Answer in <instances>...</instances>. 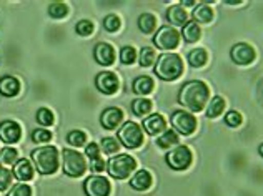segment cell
<instances>
[{
	"instance_id": "836d02e7",
	"label": "cell",
	"mask_w": 263,
	"mask_h": 196,
	"mask_svg": "<svg viewBox=\"0 0 263 196\" xmlns=\"http://www.w3.org/2000/svg\"><path fill=\"white\" fill-rule=\"evenodd\" d=\"M137 60V52L134 47H123L120 52V62L125 65H132Z\"/></svg>"
},
{
	"instance_id": "30bf717a",
	"label": "cell",
	"mask_w": 263,
	"mask_h": 196,
	"mask_svg": "<svg viewBox=\"0 0 263 196\" xmlns=\"http://www.w3.org/2000/svg\"><path fill=\"white\" fill-rule=\"evenodd\" d=\"M84 190L87 196H108L110 193V183L105 177L100 174H92L84 183Z\"/></svg>"
},
{
	"instance_id": "5b68a950",
	"label": "cell",
	"mask_w": 263,
	"mask_h": 196,
	"mask_svg": "<svg viewBox=\"0 0 263 196\" xmlns=\"http://www.w3.org/2000/svg\"><path fill=\"white\" fill-rule=\"evenodd\" d=\"M137 168V162L130 155H119L110 158V162L107 165V170L110 177H114L117 180H125L128 178L132 171Z\"/></svg>"
},
{
	"instance_id": "277c9868",
	"label": "cell",
	"mask_w": 263,
	"mask_h": 196,
	"mask_svg": "<svg viewBox=\"0 0 263 196\" xmlns=\"http://www.w3.org/2000/svg\"><path fill=\"white\" fill-rule=\"evenodd\" d=\"M62 168L67 177L77 178L82 177L87 170L85 158L75 150H64L62 151Z\"/></svg>"
},
{
	"instance_id": "f1b7e54d",
	"label": "cell",
	"mask_w": 263,
	"mask_h": 196,
	"mask_svg": "<svg viewBox=\"0 0 263 196\" xmlns=\"http://www.w3.org/2000/svg\"><path fill=\"white\" fill-rule=\"evenodd\" d=\"M138 62H140L142 67H150L154 62H157V53L152 47H143L140 50V57H138Z\"/></svg>"
},
{
	"instance_id": "5bb4252c",
	"label": "cell",
	"mask_w": 263,
	"mask_h": 196,
	"mask_svg": "<svg viewBox=\"0 0 263 196\" xmlns=\"http://www.w3.org/2000/svg\"><path fill=\"white\" fill-rule=\"evenodd\" d=\"M122 120H123V113L120 108H107L105 111L102 113V127L107 128V130H115L119 128V125H122Z\"/></svg>"
},
{
	"instance_id": "44dd1931",
	"label": "cell",
	"mask_w": 263,
	"mask_h": 196,
	"mask_svg": "<svg viewBox=\"0 0 263 196\" xmlns=\"http://www.w3.org/2000/svg\"><path fill=\"white\" fill-rule=\"evenodd\" d=\"M152 90H154V80L150 79V76L143 75V76H138V79H135L134 82V92L137 95H148L152 93Z\"/></svg>"
},
{
	"instance_id": "ac0fdd59",
	"label": "cell",
	"mask_w": 263,
	"mask_h": 196,
	"mask_svg": "<svg viewBox=\"0 0 263 196\" xmlns=\"http://www.w3.org/2000/svg\"><path fill=\"white\" fill-rule=\"evenodd\" d=\"M13 177L20 181H30L33 178V168L30 165L29 160H18V162L13 165Z\"/></svg>"
},
{
	"instance_id": "60d3db41",
	"label": "cell",
	"mask_w": 263,
	"mask_h": 196,
	"mask_svg": "<svg viewBox=\"0 0 263 196\" xmlns=\"http://www.w3.org/2000/svg\"><path fill=\"white\" fill-rule=\"evenodd\" d=\"M225 123L228 125V127H240L241 125V115L238 113V111H228V113L225 115Z\"/></svg>"
},
{
	"instance_id": "ffe728a7",
	"label": "cell",
	"mask_w": 263,
	"mask_h": 196,
	"mask_svg": "<svg viewBox=\"0 0 263 196\" xmlns=\"http://www.w3.org/2000/svg\"><path fill=\"white\" fill-rule=\"evenodd\" d=\"M167 18L172 25H185L189 24V13L180 5H174L170 7L168 12H167Z\"/></svg>"
},
{
	"instance_id": "603a6c76",
	"label": "cell",
	"mask_w": 263,
	"mask_h": 196,
	"mask_svg": "<svg viewBox=\"0 0 263 196\" xmlns=\"http://www.w3.org/2000/svg\"><path fill=\"white\" fill-rule=\"evenodd\" d=\"M157 145L163 150H168L172 146L178 145V133L175 130H165L157 140Z\"/></svg>"
},
{
	"instance_id": "9c48e42d",
	"label": "cell",
	"mask_w": 263,
	"mask_h": 196,
	"mask_svg": "<svg viewBox=\"0 0 263 196\" xmlns=\"http://www.w3.org/2000/svg\"><path fill=\"white\" fill-rule=\"evenodd\" d=\"M154 44L158 48H162V50H174L180 44V33L174 27H162V29L155 33Z\"/></svg>"
},
{
	"instance_id": "d590c367",
	"label": "cell",
	"mask_w": 263,
	"mask_h": 196,
	"mask_svg": "<svg viewBox=\"0 0 263 196\" xmlns=\"http://www.w3.org/2000/svg\"><path fill=\"white\" fill-rule=\"evenodd\" d=\"M12 178H13V173L7 168H0V191H5L9 190V186L12 183Z\"/></svg>"
},
{
	"instance_id": "f546056e",
	"label": "cell",
	"mask_w": 263,
	"mask_h": 196,
	"mask_svg": "<svg viewBox=\"0 0 263 196\" xmlns=\"http://www.w3.org/2000/svg\"><path fill=\"white\" fill-rule=\"evenodd\" d=\"M100 146H102V151L107 153V155H112V153L119 151V142H117V138L114 136H105L100 142Z\"/></svg>"
},
{
	"instance_id": "e575fe53",
	"label": "cell",
	"mask_w": 263,
	"mask_h": 196,
	"mask_svg": "<svg viewBox=\"0 0 263 196\" xmlns=\"http://www.w3.org/2000/svg\"><path fill=\"white\" fill-rule=\"evenodd\" d=\"M37 122L42 125V127H50L53 123V113L48 108H40L37 113Z\"/></svg>"
},
{
	"instance_id": "8992f818",
	"label": "cell",
	"mask_w": 263,
	"mask_h": 196,
	"mask_svg": "<svg viewBox=\"0 0 263 196\" xmlns=\"http://www.w3.org/2000/svg\"><path fill=\"white\" fill-rule=\"evenodd\" d=\"M119 140L123 146L127 148H138L143 143V133L142 128L134 122H127L122 125L119 130Z\"/></svg>"
},
{
	"instance_id": "f35d334b",
	"label": "cell",
	"mask_w": 263,
	"mask_h": 196,
	"mask_svg": "<svg viewBox=\"0 0 263 196\" xmlns=\"http://www.w3.org/2000/svg\"><path fill=\"white\" fill-rule=\"evenodd\" d=\"M32 138H33V142L35 143H47V142H50L52 140V133L45 130V128H40V130H35L32 133Z\"/></svg>"
},
{
	"instance_id": "6da1fadb",
	"label": "cell",
	"mask_w": 263,
	"mask_h": 196,
	"mask_svg": "<svg viewBox=\"0 0 263 196\" xmlns=\"http://www.w3.org/2000/svg\"><path fill=\"white\" fill-rule=\"evenodd\" d=\"M209 96L210 90L206 87V83L200 80H192L180 88L178 102L190 111H202L206 102H209Z\"/></svg>"
},
{
	"instance_id": "7bdbcfd3",
	"label": "cell",
	"mask_w": 263,
	"mask_h": 196,
	"mask_svg": "<svg viewBox=\"0 0 263 196\" xmlns=\"http://www.w3.org/2000/svg\"><path fill=\"white\" fill-rule=\"evenodd\" d=\"M90 170L95 171V173H100L102 170H105V162L102 160V156L93 160V162H90Z\"/></svg>"
},
{
	"instance_id": "b9f144b4",
	"label": "cell",
	"mask_w": 263,
	"mask_h": 196,
	"mask_svg": "<svg viewBox=\"0 0 263 196\" xmlns=\"http://www.w3.org/2000/svg\"><path fill=\"white\" fill-rule=\"evenodd\" d=\"M100 148H99V145L97 143H90V145H87V148H85V155L88 156V160L90 162H93V160H97V158H100Z\"/></svg>"
},
{
	"instance_id": "8fae6325",
	"label": "cell",
	"mask_w": 263,
	"mask_h": 196,
	"mask_svg": "<svg viewBox=\"0 0 263 196\" xmlns=\"http://www.w3.org/2000/svg\"><path fill=\"white\" fill-rule=\"evenodd\" d=\"M230 57L237 65H250L255 60V50H253L252 45L241 42V44H237V45L232 47Z\"/></svg>"
},
{
	"instance_id": "7402d4cb",
	"label": "cell",
	"mask_w": 263,
	"mask_h": 196,
	"mask_svg": "<svg viewBox=\"0 0 263 196\" xmlns=\"http://www.w3.org/2000/svg\"><path fill=\"white\" fill-rule=\"evenodd\" d=\"M182 37L185 38V42L193 44V42H197L200 37H202V29H200V25L197 22H189V24L183 25Z\"/></svg>"
},
{
	"instance_id": "8d00e7d4",
	"label": "cell",
	"mask_w": 263,
	"mask_h": 196,
	"mask_svg": "<svg viewBox=\"0 0 263 196\" xmlns=\"http://www.w3.org/2000/svg\"><path fill=\"white\" fill-rule=\"evenodd\" d=\"M103 27H105L108 32H117L120 29V18L114 15V13H110V15H107L105 20H103Z\"/></svg>"
},
{
	"instance_id": "ee69618b",
	"label": "cell",
	"mask_w": 263,
	"mask_h": 196,
	"mask_svg": "<svg viewBox=\"0 0 263 196\" xmlns=\"http://www.w3.org/2000/svg\"><path fill=\"white\" fill-rule=\"evenodd\" d=\"M183 5L185 7H193V5H195V2H193V0H186V2H183Z\"/></svg>"
},
{
	"instance_id": "4dcf8cb0",
	"label": "cell",
	"mask_w": 263,
	"mask_h": 196,
	"mask_svg": "<svg viewBox=\"0 0 263 196\" xmlns=\"http://www.w3.org/2000/svg\"><path fill=\"white\" fill-rule=\"evenodd\" d=\"M17 150L10 148L7 146L2 151H0V163H5V165H15L17 163Z\"/></svg>"
},
{
	"instance_id": "e0dca14e",
	"label": "cell",
	"mask_w": 263,
	"mask_h": 196,
	"mask_svg": "<svg viewBox=\"0 0 263 196\" xmlns=\"http://www.w3.org/2000/svg\"><path fill=\"white\" fill-rule=\"evenodd\" d=\"M130 186L134 188V190H138V191L148 190V188L152 186V173L147 170L137 171L130 180Z\"/></svg>"
},
{
	"instance_id": "cb8c5ba5",
	"label": "cell",
	"mask_w": 263,
	"mask_h": 196,
	"mask_svg": "<svg viewBox=\"0 0 263 196\" xmlns=\"http://www.w3.org/2000/svg\"><path fill=\"white\" fill-rule=\"evenodd\" d=\"M193 18H195L197 24H209L213 20V10L212 7H209L206 4L198 5L195 10H193Z\"/></svg>"
},
{
	"instance_id": "2e32d148",
	"label": "cell",
	"mask_w": 263,
	"mask_h": 196,
	"mask_svg": "<svg viewBox=\"0 0 263 196\" xmlns=\"http://www.w3.org/2000/svg\"><path fill=\"white\" fill-rule=\"evenodd\" d=\"M93 55H95V60L103 67L112 65L115 62V50L110 44H99L95 47Z\"/></svg>"
},
{
	"instance_id": "d6a6232c",
	"label": "cell",
	"mask_w": 263,
	"mask_h": 196,
	"mask_svg": "<svg viewBox=\"0 0 263 196\" xmlns=\"http://www.w3.org/2000/svg\"><path fill=\"white\" fill-rule=\"evenodd\" d=\"M85 140H87V135L84 131H80V130H73V131L68 133V136H67V142L70 143L72 146L85 145Z\"/></svg>"
},
{
	"instance_id": "52a82bcc",
	"label": "cell",
	"mask_w": 263,
	"mask_h": 196,
	"mask_svg": "<svg viewBox=\"0 0 263 196\" xmlns=\"http://www.w3.org/2000/svg\"><path fill=\"white\" fill-rule=\"evenodd\" d=\"M172 127L180 135H192L197 130V118L193 116L190 111L185 110H177L172 115Z\"/></svg>"
},
{
	"instance_id": "d4e9b609",
	"label": "cell",
	"mask_w": 263,
	"mask_h": 196,
	"mask_svg": "<svg viewBox=\"0 0 263 196\" xmlns=\"http://www.w3.org/2000/svg\"><path fill=\"white\" fill-rule=\"evenodd\" d=\"M206 60H209V53H206L205 48H195V50H192L189 53V62L193 68H200L206 64Z\"/></svg>"
},
{
	"instance_id": "4fadbf2b",
	"label": "cell",
	"mask_w": 263,
	"mask_h": 196,
	"mask_svg": "<svg viewBox=\"0 0 263 196\" xmlns=\"http://www.w3.org/2000/svg\"><path fill=\"white\" fill-rule=\"evenodd\" d=\"M22 135V128L17 122L7 120L0 123V140L5 143H17Z\"/></svg>"
},
{
	"instance_id": "4316f807",
	"label": "cell",
	"mask_w": 263,
	"mask_h": 196,
	"mask_svg": "<svg viewBox=\"0 0 263 196\" xmlns=\"http://www.w3.org/2000/svg\"><path fill=\"white\" fill-rule=\"evenodd\" d=\"M138 27L143 33H152L157 29V18L154 13H142L138 18Z\"/></svg>"
},
{
	"instance_id": "83f0119b",
	"label": "cell",
	"mask_w": 263,
	"mask_h": 196,
	"mask_svg": "<svg viewBox=\"0 0 263 196\" xmlns=\"http://www.w3.org/2000/svg\"><path fill=\"white\" fill-rule=\"evenodd\" d=\"M132 110H134V113L137 116H145L152 111V102L148 98H137L132 103Z\"/></svg>"
},
{
	"instance_id": "9a60e30c",
	"label": "cell",
	"mask_w": 263,
	"mask_h": 196,
	"mask_svg": "<svg viewBox=\"0 0 263 196\" xmlns=\"http://www.w3.org/2000/svg\"><path fill=\"white\" fill-rule=\"evenodd\" d=\"M143 128L148 135H154V136H160L162 133L167 128V122L162 115H150L143 120Z\"/></svg>"
},
{
	"instance_id": "7a4b0ae2",
	"label": "cell",
	"mask_w": 263,
	"mask_h": 196,
	"mask_svg": "<svg viewBox=\"0 0 263 196\" xmlns=\"http://www.w3.org/2000/svg\"><path fill=\"white\" fill-rule=\"evenodd\" d=\"M155 73L160 80L174 82L183 73V60L177 53H162L155 62Z\"/></svg>"
},
{
	"instance_id": "7c38bea8",
	"label": "cell",
	"mask_w": 263,
	"mask_h": 196,
	"mask_svg": "<svg viewBox=\"0 0 263 196\" xmlns=\"http://www.w3.org/2000/svg\"><path fill=\"white\" fill-rule=\"evenodd\" d=\"M95 85L99 88V92L105 95H114L117 90H119V79H117V75L112 72H102L97 75Z\"/></svg>"
},
{
	"instance_id": "484cf974",
	"label": "cell",
	"mask_w": 263,
	"mask_h": 196,
	"mask_svg": "<svg viewBox=\"0 0 263 196\" xmlns=\"http://www.w3.org/2000/svg\"><path fill=\"white\" fill-rule=\"evenodd\" d=\"M225 110V100L223 96H213L212 102L209 103V108H206V116L209 118H217L223 113Z\"/></svg>"
},
{
	"instance_id": "d6986e66",
	"label": "cell",
	"mask_w": 263,
	"mask_h": 196,
	"mask_svg": "<svg viewBox=\"0 0 263 196\" xmlns=\"http://www.w3.org/2000/svg\"><path fill=\"white\" fill-rule=\"evenodd\" d=\"M20 92V82L15 76H2L0 79V93L4 96H15Z\"/></svg>"
},
{
	"instance_id": "74e56055",
	"label": "cell",
	"mask_w": 263,
	"mask_h": 196,
	"mask_svg": "<svg viewBox=\"0 0 263 196\" xmlns=\"http://www.w3.org/2000/svg\"><path fill=\"white\" fill-rule=\"evenodd\" d=\"M75 30H77L79 35H84V37H88V35L93 33V24L90 22V20H80L75 27Z\"/></svg>"
},
{
	"instance_id": "ab89813d",
	"label": "cell",
	"mask_w": 263,
	"mask_h": 196,
	"mask_svg": "<svg viewBox=\"0 0 263 196\" xmlns=\"http://www.w3.org/2000/svg\"><path fill=\"white\" fill-rule=\"evenodd\" d=\"M9 196H32V188L27 186L25 183H20V185H15L9 191Z\"/></svg>"
},
{
	"instance_id": "ba28073f",
	"label": "cell",
	"mask_w": 263,
	"mask_h": 196,
	"mask_svg": "<svg viewBox=\"0 0 263 196\" xmlns=\"http://www.w3.org/2000/svg\"><path fill=\"white\" fill-rule=\"evenodd\" d=\"M167 163L172 170L175 171H182L186 170L192 163V151L189 146H177V148L170 150L167 153Z\"/></svg>"
},
{
	"instance_id": "f6af8a7d",
	"label": "cell",
	"mask_w": 263,
	"mask_h": 196,
	"mask_svg": "<svg viewBox=\"0 0 263 196\" xmlns=\"http://www.w3.org/2000/svg\"><path fill=\"white\" fill-rule=\"evenodd\" d=\"M0 168H2V166H0Z\"/></svg>"
},
{
	"instance_id": "1f68e13d",
	"label": "cell",
	"mask_w": 263,
	"mask_h": 196,
	"mask_svg": "<svg viewBox=\"0 0 263 196\" xmlns=\"http://www.w3.org/2000/svg\"><path fill=\"white\" fill-rule=\"evenodd\" d=\"M67 5L64 2H53L48 5V13H50V17L53 18H62V17H65V13H67Z\"/></svg>"
},
{
	"instance_id": "3957f363",
	"label": "cell",
	"mask_w": 263,
	"mask_h": 196,
	"mask_svg": "<svg viewBox=\"0 0 263 196\" xmlns=\"http://www.w3.org/2000/svg\"><path fill=\"white\" fill-rule=\"evenodd\" d=\"M32 160L40 174H52L59 168V151L55 146H42L32 151Z\"/></svg>"
}]
</instances>
